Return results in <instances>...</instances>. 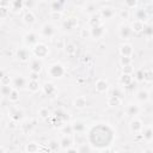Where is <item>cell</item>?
Here are the masks:
<instances>
[{"label":"cell","instance_id":"obj_13","mask_svg":"<svg viewBox=\"0 0 153 153\" xmlns=\"http://www.w3.org/2000/svg\"><path fill=\"white\" fill-rule=\"evenodd\" d=\"M99 14H100L102 19H111L114 17L115 12H114V10L111 7H103V8H100Z\"/></svg>","mask_w":153,"mask_h":153},{"label":"cell","instance_id":"obj_1","mask_svg":"<svg viewBox=\"0 0 153 153\" xmlns=\"http://www.w3.org/2000/svg\"><path fill=\"white\" fill-rule=\"evenodd\" d=\"M87 139L92 147L108 146L114 140V131L108 124H97L88 130Z\"/></svg>","mask_w":153,"mask_h":153},{"label":"cell","instance_id":"obj_12","mask_svg":"<svg viewBox=\"0 0 153 153\" xmlns=\"http://www.w3.org/2000/svg\"><path fill=\"white\" fill-rule=\"evenodd\" d=\"M60 145H61V149H62V151H67L69 147H72L73 140L71 139L69 135H65V136H62V139L60 140Z\"/></svg>","mask_w":153,"mask_h":153},{"label":"cell","instance_id":"obj_20","mask_svg":"<svg viewBox=\"0 0 153 153\" xmlns=\"http://www.w3.org/2000/svg\"><path fill=\"white\" fill-rule=\"evenodd\" d=\"M23 20H24L25 24L31 25V24H33V23L36 22V16L33 14L32 11H27V12H25V14H24V17H23Z\"/></svg>","mask_w":153,"mask_h":153},{"label":"cell","instance_id":"obj_16","mask_svg":"<svg viewBox=\"0 0 153 153\" xmlns=\"http://www.w3.org/2000/svg\"><path fill=\"white\" fill-rule=\"evenodd\" d=\"M43 92L47 94V96H54L55 93H56V87L54 86V84H51V82H45L44 85H43Z\"/></svg>","mask_w":153,"mask_h":153},{"label":"cell","instance_id":"obj_21","mask_svg":"<svg viewBox=\"0 0 153 153\" xmlns=\"http://www.w3.org/2000/svg\"><path fill=\"white\" fill-rule=\"evenodd\" d=\"M139 112H140V108L137 105H135V104H129L126 108V114L128 116H136Z\"/></svg>","mask_w":153,"mask_h":153},{"label":"cell","instance_id":"obj_8","mask_svg":"<svg viewBox=\"0 0 153 153\" xmlns=\"http://www.w3.org/2000/svg\"><path fill=\"white\" fill-rule=\"evenodd\" d=\"M118 32H120V37H121V38L127 39V38L130 37L133 30H131V26H130V25H128V24H122V25L120 26V31H118Z\"/></svg>","mask_w":153,"mask_h":153},{"label":"cell","instance_id":"obj_28","mask_svg":"<svg viewBox=\"0 0 153 153\" xmlns=\"http://www.w3.org/2000/svg\"><path fill=\"white\" fill-rule=\"evenodd\" d=\"M120 82H121L122 85H124V86H127V85H129L130 82H133V76H131V74H126V73H123V74L121 75V78H120Z\"/></svg>","mask_w":153,"mask_h":153},{"label":"cell","instance_id":"obj_32","mask_svg":"<svg viewBox=\"0 0 153 153\" xmlns=\"http://www.w3.org/2000/svg\"><path fill=\"white\" fill-rule=\"evenodd\" d=\"M75 24H76V22L73 18H69V19H67V20L63 22V29L69 31V30H72L75 26Z\"/></svg>","mask_w":153,"mask_h":153},{"label":"cell","instance_id":"obj_33","mask_svg":"<svg viewBox=\"0 0 153 153\" xmlns=\"http://www.w3.org/2000/svg\"><path fill=\"white\" fill-rule=\"evenodd\" d=\"M38 145L36 143V142H29V143H26V146H25V151L26 152H29V153H35V152H37L38 151Z\"/></svg>","mask_w":153,"mask_h":153},{"label":"cell","instance_id":"obj_29","mask_svg":"<svg viewBox=\"0 0 153 153\" xmlns=\"http://www.w3.org/2000/svg\"><path fill=\"white\" fill-rule=\"evenodd\" d=\"M108 104L110 106H117V105H120L121 104V97L115 96V94H111L109 97V99H108Z\"/></svg>","mask_w":153,"mask_h":153},{"label":"cell","instance_id":"obj_45","mask_svg":"<svg viewBox=\"0 0 153 153\" xmlns=\"http://www.w3.org/2000/svg\"><path fill=\"white\" fill-rule=\"evenodd\" d=\"M65 49H66V51H67L68 54H74V53H75V50H76L75 45H74V44H72V43L67 44V45L65 47Z\"/></svg>","mask_w":153,"mask_h":153},{"label":"cell","instance_id":"obj_27","mask_svg":"<svg viewBox=\"0 0 153 153\" xmlns=\"http://www.w3.org/2000/svg\"><path fill=\"white\" fill-rule=\"evenodd\" d=\"M136 98H137V100H140V102H146V100L149 99V92H147V91H145V90H140V91H137V93H136Z\"/></svg>","mask_w":153,"mask_h":153},{"label":"cell","instance_id":"obj_41","mask_svg":"<svg viewBox=\"0 0 153 153\" xmlns=\"http://www.w3.org/2000/svg\"><path fill=\"white\" fill-rule=\"evenodd\" d=\"M38 114H39V116H41L42 118H48V117H49V115H50V112H49L48 108H41V109H39V111H38Z\"/></svg>","mask_w":153,"mask_h":153},{"label":"cell","instance_id":"obj_52","mask_svg":"<svg viewBox=\"0 0 153 153\" xmlns=\"http://www.w3.org/2000/svg\"><path fill=\"white\" fill-rule=\"evenodd\" d=\"M120 14H121V17H122V18H124V19H128V17H129L128 10H122V11L120 12Z\"/></svg>","mask_w":153,"mask_h":153},{"label":"cell","instance_id":"obj_30","mask_svg":"<svg viewBox=\"0 0 153 153\" xmlns=\"http://www.w3.org/2000/svg\"><path fill=\"white\" fill-rule=\"evenodd\" d=\"M48 147H49V151H53V152H55V151H59V149H61V145H60V141H57V140H50L49 142H48Z\"/></svg>","mask_w":153,"mask_h":153},{"label":"cell","instance_id":"obj_4","mask_svg":"<svg viewBox=\"0 0 153 153\" xmlns=\"http://www.w3.org/2000/svg\"><path fill=\"white\" fill-rule=\"evenodd\" d=\"M104 32H105V29H104V26L102 24H97V25H93L91 27V37L94 38V39L103 37Z\"/></svg>","mask_w":153,"mask_h":153},{"label":"cell","instance_id":"obj_47","mask_svg":"<svg viewBox=\"0 0 153 153\" xmlns=\"http://www.w3.org/2000/svg\"><path fill=\"white\" fill-rule=\"evenodd\" d=\"M8 12H10V7L8 6H1V18H6Z\"/></svg>","mask_w":153,"mask_h":153},{"label":"cell","instance_id":"obj_24","mask_svg":"<svg viewBox=\"0 0 153 153\" xmlns=\"http://www.w3.org/2000/svg\"><path fill=\"white\" fill-rule=\"evenodd\" d=\"M147 13H146V11L143 10V7L142 8H137V10H135V12H134V17H135V19L136 20H145L146 18H147Z\"/></svg>","mask_w":153,"mask_h":153},{"label":"cell","instance_id":"obj_39","mask_svg":"<svg viewBox=\"0 0 153 153\" xmlns=\"http://www.w3.org/2000/svg\"><path fill=\"white\" fill-rule=\"evenodd\" d=\"M124 5L128 10H131V8H135L136 5H137V0H124Z\"/></svg>","mask_w":153,"mask_h":153},{"label":"cell","instance_id":"obj_3","mask_svg":"<svg viewBox=\"0 0 153 153\" xmlns=\"http://www.w3.org/2000/svg\"><path fill=\"white\" fill-rule=\"evenodd\" d=\"M32 53H33L35 57L43 59L49 54V49L44 43H37L36 45L32 47Z\"/></svg>","mask_w":153,"mask_h":153},{"label":"cell","instance_id":"obj_31","mask_svg":"<svg viewBox=\"0 0 153 153\" xmlns=\"http://www.w3.org/2000/svg\"><path fill=\"white\" fill-rule=\"evenodd\" d=\"M142 137H143L146 141H151V140H153L152 127H147V128L143 129V131H142Z\"/></svg>","mask_w":153,"mask_h":153},{"label":"cell","instance_id":"obj_5","mask_svg":"<svg viewBox=\"0 0 153 153\" xmlns=\"http://www.w3.org/2000/svg\"><path fill=\"white\" fill-rule=\"evenodd\" d=\"M24 43H25L27 47L32 48L33 45H36V44L38 43V39H37V35H36L35 32H32V31L27 32V33L24 36Z\"/></svg>","mask_w":153,"mask_h":153},{"label":"cell","instance_id":"obj_37","mask_svg":"<svg viewBox=\"0 0 153 153\" xmlns=\"http://www.w3.org/2000/svg\"><path fill=\"white\" fill-rule=\"evenodd\" d=\"M120 63L122 65V67H123V66H129V65L131 63V57H130V56H121Z\"/></svg>","mask_w":153,"mask_h":153},{"label":"cell","instance_id":"obj_10","mask_svg":"<svg viewBox=\"0 0 153 153\" xmlns=\"http://www.w3.org/2000/svg\"><path fill=\"white\" fill-rule=\"evenodd\" d=\"M12 85L16 88H24L25 86H27V82L22 75H17V76H14V79L12 81Z\"/></svg>","mask_w":153,"mask_h":153},{"label":"cell","instance_id":"obj_18","mask_svg":"<svg viewBox=\"0 0 153 153\" xmlns=\"http://www.w3.org/2000/svg\"><path fill=\"white\" fill-rule=\"evenodd\" d=\"M25 6V0H11V10L17 12V11H20L23 7Z\"/></svg>","mask_w":153,"mask_h":153},{"label":"cell","instance_id":"obj_25","mask_svg":"<svg viewBox=\"0 0 153 153\" xmlns=\"http://www.w3.org/2000/svg\"><path fill=\"white\" fill-rule=\"evenodd\" d=\"M27 88H29V91L32 92V93L37 92V91L39 90V82H38V80H32V79H30L29 82H27Z\"/></svg>","mask_w":153,"mask_h":153},{"label":"cell","instance_id":"obj_49","mask_svg":"<svg viewBox=\"0 0 153 153\" xmlns=\"http://www.w3.org/2000/svg\"><path fill=\"white\" fill-rule=\"evenodd\" d=\"M123 73H126V74H131L133 73V68H131V66L129 65V66H123Z\"/></svg>","mask_w":153,"mask_h":153},{"label":"cell","instance_id":"obj_48","mask_svg":"<svg viewBox=\"0 0 153 153\" xmlns=\"http://www.w3.org/2000/svg\"><path fill=\"white\" fill-rule=\"evenodd\" d=\"M143 10L146 11L147 14H152V13H153V4H147V5H145Z\"/></svg>","mask_w":153,"mask_h":153},{"label":"cell","instance_id":"obj_43","mask_svg":"<svg viewBox=\"0 0 153 153\" xmlns=\"http://www.w3.org/2000/svg\"><path fill=\"white\" fill-rule=\"evenodd\" d=\"M80 36L81 38H90L91 37V29H81V32H80Z\"/></svg>","mask_w":153,"mask_h":153},{"label":"cell","instance_id":"obj_15","mask_svg":"<svg viewBox=\"0 0 153 153\" xmlns=\"http://www.w3.org/2000/svg\"><path fill=\"white\" fill-rule=\"evenodd\" d=\"M120 53H121V56H130L133 55V47L128 43H124V44H121L120 47Z\"/></svg>","mask_w":153,"mask_h":153},{"label":"cell","instance_id":"obj_17","mask_svg":"<svg viewBox=\"0 0 153 153\" xmlns=\"http://www.w3.org/2000/svg\"><path fill=\"white\" fill-rule=\"evenodd\" d=\"M72 127H73L74 133H84V131H85V129H86L85 123H84L82 121H80V120L74 121V122L72 123Z\"/></svg>","mask_w":153,"mask_h":153},{"label":"cell","instance_id":"obj_36","mask_svg":"<svg viewBox=\"0 0 153 153\" xmlns=\"http://www.w3.org/2000/svg\"><path fill=\"white\" fill-rule=\"evenodd\" d=\"M85 11L90 14H94L96 11H97V4L94 2H88L86 6H85Z\"/></svg>","mask_w":153,"mask_h":153},{"label":"cell","instance_id":"obj_26","mask_svg":"<svg viewBox=\"0 0 153 153\" xmlns=\"http://www.w3.org/2000/svg\"><path fill=\"white\" fill-rule=\"evenodd\" d=\"M13 88H14V87L11 86L10 84H4V85H1V88H0L1 96H4V97H8Z\"/></svg>","mask_w":153,"mask_h":153},{"label":"cell","instance_id":"obj_19","mask_svg":"<svg viewBox=\"0 0 153 153\" xmlns=\"http://www.w3.org/2000/svg\"><path fill=\"white\" fill-rule=\"evenodd\" d=\"M8 115H10V117H11L13 121H19V120H22V117H23V111L19 110V109L12 108V109L8 111Z\"/></svg>","mask_w":153,"mask_h":153},{"label":"cell","instance_id":"obj_46","mask_svg":"<svg viewBox=\"0 0 153 153\" xmlns=\"http://www.w3.org/2000/svg\"><path fill=\"white\" fill-rule=\"evenodd\" d=\"M51 10L53 11H61V4L59 1H53L51 2Z\"/></svg>","mask_w":153,"mask_h":153},{"label":"cell","instance_id":"obj_53","mask_svg":"<svg viewBox=\"0 0 153 153\" xmlns=\"http://www.w3.org/2000/svg\"><path fill=\"white\" fill-rule=\"evenodd\" d=\"M149 99L153 102V91H151V92H149Z\"/></svg>","mask_w":153,"mask_h":153},{"label":"cell","instance_id":"obj_11","mask_svg":"<svg viewBox=\"0 0 153 153\" xmlns=\"http://www.w3.org/2000/svg\"><path fill=\"white\" fill-rule=\"evenodd\" d=\"M108 88H109V82H108L105 79H98V80L96 81V90H97L99 93L105 92Z\"/></svg>","mask_w":153,"mask_h":153},{"label":"cell","instance_id":"obj_44","mask_svg":"<svg viewBox=\"0 0 153 153\" xmlns=\"http://www.w3.org/2000/svg\"><path fill=\"white\" fill-rule=\"evenodd\" d=\"M22 129H23V131H24V133H26V134H27V133L32 129V124H31L30 122H25V123H23V124H22Z\"/></svg>","mask_w":153,"mask_h":153},{"label":"cell","instance_id":"obj_6","mask_svg":"<svg viewBox=\"0 0 153 153\" xmlns=\"http://www.w3.org/2000/svg\"><path fill=\"white\" fill-rule=\"evenodd\" d=\"M42 66H43L42 60L38 59V57L30 59V61H29V67H30V71L31 72H38L39 73L41 69H42Z\"/></svg>","mask_w":153,"mask_h":153},{"label":"cell","instance_id":"obj_22","mask_svg":"<svg viewBox=\"0 0 153 153\" xmlns=\"http://www.w3.org/2000/svg\"><path fill=\"white\" fill-rule=\"evenodd\" d=\"M130 26H131V30L134 32H140V31H143V29H145L143 22L142 20H136V19H134V22L131 23Z\"/></svg>","mask_w":153,"mask_h":153},{"label":"cell","instance_id":"obj_14","mask_svg":"<svg viewBox=\"0 0 153 153\" xmlns=\"http://www.w3.org/2000/svg\"><path fill=\"white\" fill-rule=\"evenodd\" d=\"M42 35L45 37H53L55 35V27L51 24H44L42 26Z\"/></svg>","mask_w":153,"mask_h":153},{"label":"cell","instance_id":"obj_54","mask_svg":"<svg viewBox=\"0 0 153 153\" xmlns=\"http://www.w3.org/2000/svg\"><path fill=\"white\" fill-rule=\"evenodd\" d=\"M143 152H153V148H147V149H145Z\"/></svg>","mask_w":153,"mask_h":153},{"label":"cell","instance_id":"obj_55","mask_svg":"<svg viewBox=\"0 0 153 153\" xmlns=\"http://www.w3.org/2000/svg\"><path fill=\"white\" fill-rule=\"evenodd\" d=\"M152 131H153V127H152Z\"/></svg>","mask_w":153,"mask_h":153},{"label":"cell","instance_id":"obj_38","mask_svg":"<svg viewBox=\"0 0 153 153\" xmlns=\"http://www.w3.org/2000/svg\"><path fill=\"white\" fill-rule=\"evenodd\" d=\"M61 130H62V134H65V135H71V134H73V133H74L72 124H68V126H63Z\"/></svg>","mask_w":153,"mask_h":153},{"label":"cell","instance_id":"obj_9","mask_svg":"<svg viewBox=\"0 0 153 153\" xmlns=\"http://www.w3.org/2000/svg\"><path fill=\"white\" fill-rule=\"evenodd\" d=\"M129 128L131 133H140L142 131V122L137 118H133L129 123Z\"/></svg>","mask_w":153,"mask_h":153},{"label":"cell","instance_id":"obj_40","mask_svg":"<svg viewBox=\"0 0 153 153\" xmlns=\"http://www.w3.org/2000/svg\"><path fill=\"white\" fill-rule=\"evenodd\" d=\"M143 33L146 37H153V25H147L143 29Z\"/></svg>","mask_w":153,"mask_h":153},{"label":"cell","instance_id":"obj_34","mask_svg":"<svg viewBox=\"0 0 153 153\" xmlns=\"http://www.w3.org/2000/svg\"><path fill=\"white\" fill-rule=\"evenodd\" d=\"M8 99H10V102H12V103H16V102H18L19 100V92H18V88H13L12 90V92L10 93V96H8Z\"/></svg>","mask_w":153,"mask_h":153},{"label":"cell","instance_id":"obj_7","mask_svg":"<svg viewBox=\"0 0 153 153\" xmlns=\"http://www.w3.org/2000/svg\"><path fill=\"white\" fill-rule=\"evenodd\" d=\"M17 59L22 62H26V61H30V51L27 48H19L17 50Z\"/></svg>","mask_w":153,"mask_h":153},{"label":"cell","instance_id":"obj_42","mask_svg":"<svg viewBox=\"0 0 153 153\" xmlns=\"http://www.w3.org/2000/svg\"><path fill=\"white\" fill-rule=\"evenodd\" d=\"M143 80L152 81L153 80V72L152 71H143Z\"/></svg>","mask_w":153,"mask_h":153},{"label":"cell","instance_id":"obj_51","mask_svg":"<svg viewBox=\"0 0 153 153\" xmlns=\"http://www.w3.org/2000/svg\"><path fill=\"white\" fill-rule=\"evenodd\" d=\"M38 78H39V73H38V72H31V73H30V79H32V80H38Z\"/></svg>","mask_w":153,"mask_h":153},{"label":"cell","instance_id":"obj_50","mask_svg":"<svg viewBox=\"0 0 153 153\" xmlns=\"http://www.w3.org/2000/svg\"><path fill=\"white\" fill-rule=\"evenodd\" d=\"M135 76H136V80H143V71L140 69L135 73Z\"/></svg>","mask_w":153,"mask_h":153},{"label":"cell","instance_id":"obj_35","mask_svg":"<svg viewBox=\"0 0 153 153\" xmlns=\"http://www.w3.org/2000/svg\"><path fill=\"white\" fill-rule=\"evenodd\" d=\"M92 149H93V147L91 146L90 142H88V143H86V142L80 143L79 147H78V152H91Z\"/></svg>","mask_w":153,"mask_h":153},{"label":"cell","instance_id":"obj_23","mask_svg":"<svg viewBox=\"0 0 153 153\" xmlns=\"http://www.w3.org/2000/svg\"><path fill=\"white\" fill-rule=\"evenodd\" d=\"M86 104H87V100H86V98H85V97H82V96L76 97V98L74 99V102H73V105H74L75 108H79V109L85 108V106H86Z\"/></svg>","mask_w":153,"mask_h":153},{"label":"cell","instance_id":"obj_2","mask_svg":"<svg viewBox=\"0 0 153 153\" xmlns=\"http://www.w3.org/2000/svg\"><path fill=\"white\" fill-rule=\"evenodd\" d=\"M47 72H48V74H49L51 78L59 79V78H62V76H63V74H65V68H63V66H62L61 63L55 62V63H53V65L49 66V68H48Z\"/></svg>","mask_w":153,"mask_h":153}]
</instances>
